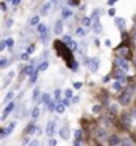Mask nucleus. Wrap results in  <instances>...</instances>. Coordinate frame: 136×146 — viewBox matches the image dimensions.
Masks as SVG:
<instances>
[{"label": "nucleus", "instance_id": "1", "mask_svg": "<svg viewBox=\"0 0 136 146\" xmlns=\"http://www.w3.org/2000/svg\"><path fill=\"white\" fill-rule=\"evenodd\" d=\"M86 63V68H88V71L90 72H96L98 71V68H99V58H90V60H86L85 61Z\"/></svg>", "mask_w": 136, "mask_h": 146}, {"label": "nucleus", "instance_id": "2", "mask_svg": "<svg viewBox=\"0 0 136 146\" xmlns=\"http://www.w3.org/2000/svg\"><path fill=\"white\" fill-rule=\"evenodd\" d=\"M15 108H16V103H15V101H10V103L5 106L3 112H2V120H7V119H8V116L11 114L13 111H15Z\"/></svg>", "mask_w": 136, "mask_h": 146}, {"label": "nucleus", "instance_id": "3", "mask_svg": "<svg viewBox=\"0 0 136 146\" xmlns=\"http://www.w3.org/2000/svg\"><path fill=\"white\" fill-rule=\"evenodd\" d=\"M115 64L119 66L122 71H125V72H128V71H130V68H131V66H130V63H128L125 58H122V56H119V58L115 60Z\"/></svg>", "mask_w": 136, "mask_h": 146}, {"label": "nucleus", "instance_id": "4", "mask_svg": "<svg viewBox=\"0 0 136 146\" xmlns=\"http://www.w3.org/2000/svg\"><path fill=\"white\" fill-rule=\"evenodd\" d=\"M56 132V122L55 120H48V124H47V129H45V133H47L48 137H53Z\"/></svg>", "mask_w": 136, "mask_h": 146}, {"label": "nucleus", "instance_id": "5", "mask_svg": "<svg viewBox=\"0 0 136 146\" xmlns=\"http://www.w3.org/2000/svg\"><path fill=\"white\" fill-rule=\"evenodd\" d=\"M53 31H55V34H63V31H64V19L63 18L55 23V29Z\"/></svg>", "mask_w": 136, "mask_h": 146}, {"label": "nucleus", "instance_id": "6", "mask_svg": "<svg viewBox=\"0 0 136 146\" xmlns=\"http://www.w3.org/2000/svg\"><path fill=\"white\" fill-rule=\"evenodd\" d=\"M114 77L117 79L119 82L123 84V82H125V71H122L120 68H117V69H115V72H114Z\"/></svg>", "mask_w": 136, "mask_h": 146}, {"label": "nucleus", "instance_id": "7", "mask_svg": "<svg viewBox=\"0 0 136 146\" xmlns=\"http://www.w3.org/2000/svg\"><path fill=\"white\" fill-rule=\"evenodd\" d=\"M69 135H71V132H69V127H67V125H63V127L59 129V137L63 138V140H67Z\"/></svg>", "mask_w": 136, "mask_h": 146}, {"label": "nucleus", "instance_id": "8", "mask_svg": "<svg viewBox=\"0 0 136 146\" xmlns=\"http://www.w3.org/2000/svg\"><path fill=\"white\" fill-rule=\"evenodd\" d=\"M35 29H37V34H38V35H45V34H48V27H47V24H43V23H40V24H38V26L35 27Z\"/></svg>", "mask_w": 136, "mask_h": 146}, {"label": "nucleus", "instance_id": "9", "mask_svg": "<svg viewBox=\"0 0 136 146\" xmlns=\"http://www.w3.org/2000/svg\"><path fill=\"white\" fill-rule=\"evenodd\" d=\"M38 24H40V15H34V16L29 19V26L32 27H37Z\"/></svg>", "mask_w": 136, "mask_h": 146}, {"label": "nucleus", "instance_id": "10", "mask_svg": "<svg viewBox=\"0 0 136 146\" xmlns=\"http://www.w3.org/2000/svg\"><path fill=\"white\" fill-rule=\"evenodd\" d=\"M114 24L119 27L120 31H123V29H125V24H127V23H125L123 18H115V19H114Z\"/></svg>", "mask_w": 136, "mask_h": 146}, {"label": "nucleus", "instance_id": "11", "mask_svg": "<svg viewBox=\"0 0 136 146\" xmlns=\"http://www.w3.org/2000/svg\"><path fill=\"white\" fill-rule=\"evenodd\" d=\"M72 10L71 8H63L61 10V18H63V19H69V18L72 16Z\"/></svg>", "mask_w": 136, "mask_h": 146}, {"label": "nucleus", "instance_id": "12", "mask_svg": "<svg viewBox=\"0 0 136 146\" xmlns=\"http://www.w3.org/2000/svg\"><path fill=\"white\" fill-rule=\"evenodd\" d=\"M51 5H53L51 2H47V3L42 7V10H40V15H42V16H47V15H48V11H50V8H51Z\"/></svg>", "mask_w": 136, "mask_h": 146}, {"label": "nucleus", "instance_id": "13", "mask_svg": "<svg viewBox=\"0 0 136 146\" xmlns=\"http://www.w3.org/2000/svg\"><path fill=\"white\" fill-rule=\"evenodd\" d=\"M130 98H131V92H130V90H125L123 96H122V98H120V103H122V104L128 103V101H130Z\"/></svg>", "mask_w": 136, "mask_h": 146}, {"label": "nucleus", "instance_id": "14", "mask_svg": "<svg viewBox=\"0 0 136 146\" xmlns=\"http://www.w3.org/2000/svg\"><path fill=\"white\" fill-rule=\"evenodd\" d=\"M37 125L35 124H29V127H27V130H26V135H27V137H29V135H34L35 132H37Z\"/></svg>", "mask_w": 136, "mask_h": 146}, {"label": "nucleus", "instance_id": "15", "mask_svg": "<svg viewBox=\"0 0 136 146\" xmlns=\"http://www.w3.org/2000/svg\"><path fill=\"white\" fill-rule=\"evenodd\" d=\"M13 96H15V92H13V90H10L8 93L5 95V98H3V103H5V104H8L10 101H13Z\"/></svg>", "mask_w": 136, "mask_h": 146}, {"label": "nucleus", "instance_id": "16", "mask_svg": "<svg viewBox=\"0 0 136 146\" xmlns=\"http://www.w3.org/2000/svg\"><path fill=\"white\" fill-rule=\"evenodd\" d=\"M56 106H58V103H56L55 100H50L47 108H48V111H50V112H55L56 111Z\"/></svg>", "mask_w": 136, "mask_h": 146}, {"label": "nucleus", "instance_id": "17", "mask_svg": "<svg viewBox=\"0 0 136 146\" xmlns=\"http://www.w3.org/2000/svg\"><path fill=\"white\" fill-rule=\"evenodd\" d=\"M66 108H67V106H66L63 101H59V103H58V106H56V112H58V114H64Z\"/></svg>", "mask_w": 136, "mask_h": 146}, {"label": "nucleus", "instance_id": "18", "mask_svg": "<svg viewBox=\"0 0 136 146\" xmlns=\"http://www.w3.org/2000/svg\"><path fill=\"white\" fill-rule=\"evenodd\" d=\"M38 98H40V88L35 87L34 90H32V101H37Z\"/></svg>", "mask_w": 136, "mask_h": 146}, {"label": "nucleus", "instance_id": "19", "mask_svg": "<svg viewBox=\"0 0 136 146\" xmlns=\"http://www.w3.org/2000/svg\"><path fill=\"white\" fill-rule=\"evenodd\" d=\"M93 31L96 32V34H99V32L102 31V27H101V24H99L98 19H94V21H93Z\"/></svg>", "mask_w": 136, "mask_h": 146}, {"label": "nucleus", "instance_id": "20", "mask_svg": "<svg viewBox=\"0 0 136 146\" xmlns=\"http://www.w3.org/2000/svg\"><path fill=\"white\" fill-rule=\"evenodd\" d=\"M38 116H40V109H38V106H35L34 109H32V114H30V117H32V120H37Z\"/></svg>", "mask_w": 136, "mask_h": 146}, {"label": "nucleus", "instance_id": "21", "mask_svg": "<svg viewBox=\"0 0 136 146\" xmlns=\"http://www.w3.org/2000/svg\"><path fill=\"white\" fill-rule=\"evenodd\" d=\"M48 66H50V64H48V61H47V60H45V61H42V63L38 64V71H40V72H42V71H47V69H48Z\"/></svg>", "mask_w": 136, "mask_h": 146}, {"label": "nucleus", "instance_id": "22", "mask_svg": "<svg viewBox=\"0 0 136 146\" xmlns=\"http://www.w3.org/2000/svg\"><path fill=\"white\" fill-rule=\"evenodd\" d=\"M15 127H16V122H10V124H8V127L5 129V132H7V135H10V133H11L13 130H15Z\"/></svg>", "mask_w": 136, "mask_h": 146}, {"label": "nucleus", "instance_id": "23", "mask_svg": "<svg viewBox=\"0 0 136 146\" xmlns=\"http://www.w3.org/2000/svg\"><path fill=\"white\" fill-rule=\"evenodd\" d=\"M38 72H40V71H38V68H37V69H35V72L32 74V76H30V79H29L30 84H35V80H37V77H38Z\"/></svg>", "mask_w": 136, "mask_h": 146}, {"label": "nucleus", "instance_id": "24", "mask_svg": "<svg viewBox=\"0 0 136 146\" xmlns=\"http://www.w3.org/2000/svg\"><path fill=\"white\" fill-rule=\"evenodd\" d=\"M40 101H42V103H47V104H48V101H50V95H48V93H43V95H42V98H40ZM40 101H38V103H40Z\"/></svg>", "mask_w": 136, "mask_h": 146}, {"label": "nucleus", "instance_id": "25", "mask_svg": "<svg viewBox=\"0 0 136 146\" xmlns=\"http://www.w3.org/2000/svg\"><path fill=\"white\" fill-rule=\"evenodd\" d=\"M75 34H77V35H85V34H86V27H77Z\"/></svg>", "mask_w": 136, "mask_h": 146}, {"label": "nucleus", "instance_id": "26", "mask_svg": "<svg viewBox=\"0 0 136 146\" xmlns=\"http://www.w3.org/2000/svg\"><path fill=\"white\" fill-rule=\"evenodd\" d=\"M72 95H74V90H72V88H67V90L64 92V96H66L67 100H69V98H74Z\"/></svg>", "mask_w": 136, "mask_h": 146}, {"label": "nucleus", "instance_id": "27", "mask_svg": "<svg viewBox=\"0 0 136 146\" xmlns=\"http://www.w3.org/2000/svg\"><path fill=\"white\" fill-rule=\"evenodd\" d=\"M7 47H8V48H13V47H15V39H13V37L7 39Z\"/></svg>", "mask_w": 136, "mask_h": 146}, {"label": "nucleus", "instance_id": "28", "mask_svg": "<svg viewBox=\"0 0 136 146\" xmlns=\"http://www.w3.org/2000/svg\"><path fill=\"white\" fill-rule=\"evenodd\" d=\"M63 42L66 43V45H69V43L72 42V37H71V35H63Z\"/></svg>", "mask_w": 136, "mask_h": 146}, {"label": "nucleus", "instance_id": "29", "mask_svg": "<svg viewBox=\"0 0 136 146\" xmlns=\"http://www.w3.org/2000/svg\"><path fill=\"white\" fill-rule=\"evenodd\" d=\"M74 137H75V140H82V130L77 129L75 132H74Z\"/></svg>", "mask_w": 136, "mask_h": 146}, {"label": "nucleus", "instance_id": "30", "mask_svg": "<svg viewBox=\"0 0 136 146\" xmlns=\"http://www.w3.org/2000/svg\"><path fill=\"white\" fill-rule=\"evenodd\" d=\"M112 88L119 92L120 88H122V82H114V84H112Z\"/></svg>", "mask_w": 136, "mask_h": 146}, {"label": "nucleus", "instance_id": "31", "mask_svg": "<svg viewBox=\"0 0 136 146\" xmlns=\"http://www.w3.org/2000/svg\"><path fill=\"white\" fill-rule=\"evenodd\" d=\"M7 64H8V60H7V58H5V56H3V58H2V60H0V68H7Z\"/></svg>", "mask_w": 136, "mask_h": 146}, {"label": "nucleus", "instance_id": "32", "mask_svg": "<svg viewBox=\"0 0 136 146\" xmlns=\"http://www.w3.org/2000/svg\"><path fill=\"white\" fill-rule=\"evenodd\" d=\"M11 26H13V19H11V18H8V19L5 21V27H7V29H10Z\"/></svg>", "mask_w": 136, "mask_h": 146}, {"label": "nucleus", "instance_id": "33", "mask_svg": "<svg viewBox=\"0 0 136 146\" xmlns=\"http://www.w3.org/2000/svg\"><path fill=\"white\" fill-rule=\"evenodd\" d=\"M40 42H42V43H47V42H48V34L40 35Z\"/></svg>", "mask_w": 136, "mask_h": 146}, {"label": "nucleus", "instance_id": "34", "mask_svg": "<svg viewBox=\"0 0 136 146\" xmlns=\"http://www.w3.org/2000/svg\"><path fill=\"white\" fill-rule=\"evenodd\" d=\"M5 48H7V40H2L0 42V52H3Z\"/></svg>", "mask_w": 136, "mask_h": 146}, {"label": "nucleus", "instance_id": "35", "mask_svg": "<svg viewBox=\"0 0 136 146\" xmlns=\"http://www.w3.org/2000/svg\"><path fill=\"white\" fill-rule=\"evenodd\" d=\"M27 146H40V141H38V140H32Z\"/></svg>", "mask_w": 136, "mask_h": 146}, {"label": "nucleus", "instance_id": "36", "mask_svg": "<svg viewBox=\"0 0 136 146\" xmlns=\"http://www.w3.org/2000/svg\"><path fill=\"white\" fill-rule=\"evenodd\" d=\"M34 50H35V47H34V45H30V47L27 48V50H26V53H29V55H32V53H34Z\"/></svg>", "mask_w": 136, "mask_h": 146}, {"label": "nucleus", "instance_id": "37", "mask_svg": "<svg viewBox=\"0 0 136 146\" xmlns=\"http://www.w3.org/2000/svg\"><path fill=\"white\" fill-rule=\"evenodd\" d=\"M10 3H11V7H16V5L21 3V0H10Z\"/></svg>", "mask_w": 136, "mask_h": 146}, {"label": "nucleus", "instance_id": "38", "mask_svg": "<svg viewBox=\"0 0 136 146\" xmlns=\"http://www.w3.org/2000/svg\"><path fill=\"white\" fill-rule=\"evenodd\" d=\"M61 98V90H55V100H59Z\"/></svg>", "mask_w": 136, "mask_h": 146}, {"label": "nucleus", "instance_id": "39", "mask_svg": "<svg viewBox=\"0 0 136 146\" xmlns=\"http://www.w3.org/2000/svg\"><path fill=\"white\" fill-rule=\"evenodd\" d=\"M48 145H50V146H56V140L51 137V138H50V141H48Z\"/></svg>", "mask_w": 136, "mask_h": 146}, {"label": "nucleus", "instance_id": "40", "mask_svg": "<svg viewBox=\"0 0 136 146\" xmlns=\"http://www.w3.org/2000/svg\"><path fill=\"white\" fill-rule=\"evenodd\" d=\"M74 88H77V90L82 88V82H74Z\"/></svg>", "mask_w": 136, "mask_h": 146}, {"label": "nucleus", "instance_id": "41", "mask_svg": "<svg viewBox=\"0 0 136 146\" xmlns=\"http://www.w3.org/2000/svg\"><path fill=\"white\" fill-rule=\"evenodd\" d=\"M115 2H119V0H107V5H109V7H114Z\"/></svg>", "mask_w": 136, "mask_h": 146}, {"label": "nucleus", "instance_id": "42", "mask_svg": "<svg viewBox=\"0 0 136 146\" xmlns=\"http://www.w3.org/2000/svg\"><path fill=\"white\" fill-rule=\"evenodd\" d=\"M109 16H115V10L112 8V7L109 8Z\"/></svg>", "mask_w": 136, "mask_h": 146}, {"label": "nucleus", "instance_id": "43", "mask_svg": "<svg viewBox=\"0 0 136 146\" xmlns=\"http://www.w3.org/2000/svg\"><path fill=\"white\" fill-rule=\"evenodd\" d=\"M79 101H80V96H74V98H72V103H79Z\"/></svg>", "mask_w": 136, "mask_h": 146}, {"label": "nucleus", "instance_id": "44", "mask_svg": "<svg viewBox=\"0 0 136 146\" xmlns=\"http://www.w3.org/2000/svg\"><path fill=\"white\" fill-rule=\"evenodd\" d=\"M74 146H82V141L80 140H75V141H74Z\"/></svg>", "mask_w": 136, "mask_h": 146}, {"label": "nucleus", "instance_id": "45", "mask_svg": "<svg viewBox=\"0 0 136 146\" xmlns=\"http://www.w3.org/2000/svg\"><path fill=\"white\" fill-rule=\"evenodd\" d=\"M26 145H29V140L27 138H24V141H22V146H26Z\"/></svg>", "mask_w": 136, "mask_h": 146}, {"label": "nucleus", "instance_id": "46", "mask_svg": "<svg viewBox=\"0 0 136 146\" xmlns=\"http://www.w3.org/2000/svg\"><path fill=\"white\" fill-rule=\"evenodd\" d=\"M50 2H51V3H53V5H56V3H58V2H59V0H50Z\"/></svg>", "mask_w": 136, "mask_h": 146}, {"label": "nucleus", "instance_id": "47", "mask_svg": "<svg viewBox=\"0 0 136 146\" xmlns=\"http://www.w3.org/2000/svg\"><path fill=\"white\" fill-rule=\"evenodd\" d=\"M135 40H136V31H135Z\"/></svg>", "mask_w": 136, "mask_h": 146}, {"label": "nucleus", "instance_id": "48", "mask_svg": "<svg viewBox=\"0 0 136 146\" xmlns=\"http://www.w3.org/2000/svg\"><path fill=\"white\" fill-rule=\"evenodd\" d=\"M8 2H10V0H8Z\"/></svg>", "mask_w": 136, "mask_h": 146}]
</instances>
